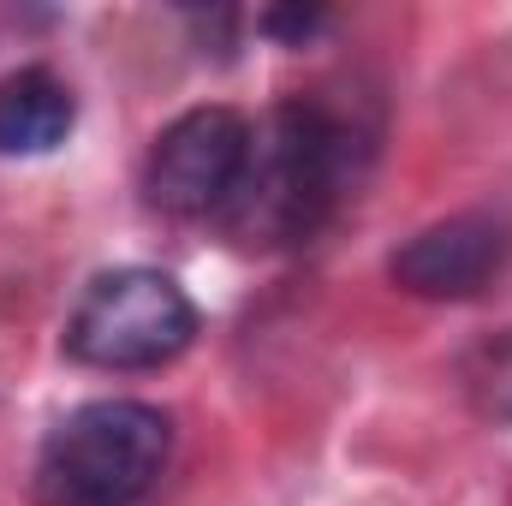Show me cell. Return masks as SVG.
Returning <instances> with one entry per match:
<instances>
[{
    "label": "cell",
    "instance_id": "1",
    "mask_svg": "<svg viewBox=\"0 0 512 506\" xmlns=\"http://www.w3.org/2000/svg\"><path fill=\"white\" fill-rule=\"evenodd\" d=\"M352 149H358V131L346 126L340 108H328L316 96L280 102L262 126H251V155H245L239 191L221 209L227 233L256 251L310 239L346 191Z\"/></svg>",
    "mask_w": 512,
    "mask_h": 506
},
{
    "label": "cell",
    "instance_id": "2",
    "mask_svg": "<svg viewBox=\"0 0 512 506\" xmlns=\"http://www.w3.org/2000/svg\"><path fill=\"white\" fill-rule=\"evenodd\" d=\"M173 429L143 399H90L42 447V477L60 506H131L149 495Z\"/></svg>",
    "mask_w": 512,
    "mask_h": 506
},
{
    "label": "cell",
    "instance_id": "3",
    "mask_svg": "<svg viewBox=\"0 0 512 506\" xmlns=\"http://www.w3.org/2000/svg\"><path fill=\"white\" fill-rule=\"evenodd\" d=\"M197 340V304L161 268L96 274L66 316V358L90 370H161Z\"/></svg>",
    "mask_w": 512,
    "mask_h": 506
},
{
    "label": "cell",
    "instance_id": "4",
    "mask_svg": "<svg viewBox=\"0 0 512 506\" xmlns=\"http://www.w3.org/2000/svg\"><path fill=\"white\" fill-rule=\"evenodd\" d=\"M245 155H251V120L239 108H221V102L191 108L155 137L143 161V197L179 221L221 215L227 197L239 191Z\"/></svg>",
    "mask_w": 512,
    "mask_h": 506
},
{
    "label": "cell",
    "instance_id": "5",
    "mask_svg": "<svg viewBox=\"0 0 512 506\" xmlns=\"http://www.w3.org/2000/svg\"><path fill=\"white\" fill-rule=\"evenodd\" d=\"M501 262H507V227L495 215H447V221L411 233L393 251L387 274L411 298H447L453 304V298H477L501 274Z\"/></svg>",
    "mask_w": 512,
    "mask_h": 506
},
{
    "label": "cell",
    "instance_id": "6",
    "mask_svg": "<svg viewBox=\"0 0 512 506\" xmlns=\"http://www.w3.org/2000/svg\"><path fill=\"white\" fill-rule=\"evenodd\" d=\"M72 120H78V102L54 72L24 66L0 78V155H48L66 143Z\"/></svg>",
    "mask_w": 512,
    "mask_h": 506
},
{
    "label": "cell",
    "instance_id": "7",
    "mask_svg": "<svg viewBox=\"0 0 512 506\" xmlns=\"http://www.w3.org/2000/svg\"><path fill=\"white\" fill-rule=\"evenodd\" d=\"M465 381H471V399H477V411L512 429V334L489 340V346H483V352L465 364Z\"/></svg>",
    "mask_w": 512,
    "mask_h": 506
},
{
    "label": "cell",
    "instance_id": "8",
    "mask_svg": "<svg viewBox=\"0 0 512 506\" xmlns=\"http://www.w3.org/2000/svg\"><path fill=\"white\" fill-rule=\"evenodd\" d=\"M262 30L268 36H286V42H304L310 30H322V12H268Z\"/></svg>",
    "mask_w": 512,
    "mask_h": 506
}]
</instances>
